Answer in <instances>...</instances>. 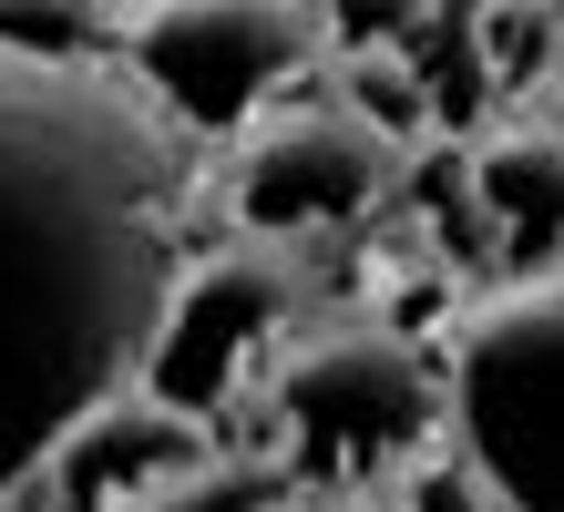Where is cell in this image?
Instances as JSON below:
<instances>
[{"mask_svg": "<svg viewBox=\"0 0 564 512\" xmlns=\"http://www.w3.org/2000/svg\"><path fill=\"white\" fill-rule=\"evenodd\" d=\"M206 144L113 62L0 42V512H31L52 451L144 390L195 266Z\"/></svg>", "mask_w": 564, "mask_h": 512, "instance_id": "1", "label": "cell"}, {"mask_svg": "<svg viewBox=\"0 0 564 512\" xmlns=\"http://www.w3.org/2000/svg\"><path fill=\"white\" fill-rule=\"evenodd\" d=\"M442 440L492 512H564V257L513 266L431 328Z\"/></svg>", "mask_w": 564, "mask_h": 512, "instance_id": "2", "label": "cell"}, {"mask_svg": "<svg viewBox=\"0 0 564 512\" xmlns=\"http://www.w3.org/2000/svg\"><path fill=\"white\" fill-rule=\"evenodd\" d=\"M257 410H268V451L308 482H349V471H390L442 440V369L431 338L390 318H318L288 328V349L257 369Z\"/></svg>", "mask_w": 564, "mask_h": 512, "instance_id": "3", "label": "cell"}, {"mask_svg": "<svg viewBox=\"0 0 564 512\" xmlns=\"http://www.w3.org/2000/svg\"><path fill=\"white\" fill-rule=\"evenodd\" d=\"M339 52V21L297 11V0H154L113 11V73L154 113H175L195 144H237L268 113H288Z\"/></svg>", "mask_w": 564, "mask_h": 512, "instance_id": "4", "label": "cell"}, {"mask_svg": "<svg viewBox=\"0 0 564 512\" xmlns=\"http://www.w3.org/2000/svg\"><path fill=\"white\" fill-rule=\"evenodd\" d=\"M297 297H308V266H297V247H268V236L195 247L175 307H164V338H154L144 390L226 440V431H237V390L288 349Z\"/></svg>", "mask_w": 564, "mask_h": 512, "instance_id": "5", "label": "cell"}, {"mask_svg": "<svg viewBox=\"0 0 564 512\" xmlns=\"http://www.w3.org/2000/svg\"><path fill=\"white\" fill-rule=\"evenodd\" d=\"M411 175V144L380 133L359 102L339 92H297L288 113H268L257 133H237V164H226V216L237 236H268V247H308L328 226H359L370 205H390Z\"/></svg>", "mask_w": 564, "mask_h": 512, "instance_id": "6", "label": "cell"}, {"mask_svg": "<svg viewBox=\"0 0 564 512\" xmlns=\"http://www.w3.org/2000/svg\"><path fill=\"white\" fill-rule=\"evenodd\" d=\"M206 451H216L206 421L164 410L154 390H123V400H104V410H93V421L52 451L31 512H154V492L185 482Z\"/></svg>", "mask_w": 564, "mask_h": 512, "instance_id": "7", "label": "cell"}, {"mask_svg": "<svg viewBox=\"0 0 564 512\" xmlns=\"http://www.w3.org/2000/svg\"><path fill=\"white\" fill-rule=\"evenodd\" d=\"M473 205L513 236L523 266H554L564 257V123L523 113V123L473 133Z\"/></svg>", "mask_w": 564, "mask_h": 512, "instance_id": "8", "label": "cell"}, {"mask_svg": "<svg viewBox=\"0 0 564 512\" xmlns=\"http://www.w3.org/2000/svg\"><path fill=\"white\" fill-rule=\"evenodd\" d=\"M154 512H297V471L268 451V440H216L206 461L185 471V482H164Z\"/></svg>", "mask_w": 564, "mask_h": 512, "instance_id": "9", "label": "cell"}, {"mask_svg": "<svg viewBox=\"0 0 564 512\" xmlns=\"http://www.w3.org/2000/svg\"><path fill=\"white\" fill-rule=\"evenodd\" d=\"M401 512H492V492L473 482V471H462V451H452V440H431V461L411 471Z\"/></svg>", "mask_w": 564, "mask_h": 512, "instance_id": "10", "label": "cell"}, {"mask_svg": "<svg viewBox=\"0 0 564 512\" xmlns=\"http://www.w3.org/2000/svg\"><path fill=\"white\" fill-rule=\"evenodd\" d=\"M318 512H401V502H318Z\"/></svg>", "mask_w": 564, "mask_h": 512, "instance_id": "11", "label": "cell"}, {"mask_svg": "<svg viewBox=\"0 0 564 512\" xmlns=\"http://www.w3.org/2000/svg\"><path fill=\"white\" fill-rule=\"evenodd\" d=\"M544 123H564V83H554V102H544Z\"/></svg>", "mask_w": 564, "mask_h": 512, "instance_id": "12", "label": "cell"}]
</instances>
